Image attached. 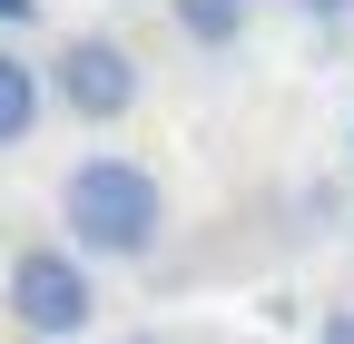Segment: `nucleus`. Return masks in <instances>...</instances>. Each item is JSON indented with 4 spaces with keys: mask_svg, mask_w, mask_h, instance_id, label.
Returning <instances> with one entry per match:
<instances>
[{
    "mask_svg": "<svg viewBox=\"0 0 354 344\" xmlns=\"http://www.w3.org/2000/svg\"><path fill=\"white\" fill-rule=\"evenodd\" d=\"M59 246L69 256H99V266H148L158 236H167V187L158 167L138 157H79L59 178Z\"/></svg>",
    "mask_w": 354,
    "mask_h": 344,
    "instance_id": "obj_1",
    "label": "nucleus"
},
{
    "mask_svg": "<svg viewBox=\"0 0 354 344\" xmlns=\"http://www.w3.org/2000/svg\"><path fill=\"white\" fill-rule=\"evenodd\" d=\"M88 315H99L88 256H69V246H20V256H10V325H20V334L69 344V334H88Z\"/></svg>",
    "mask_w": 354,
    "mask_h": 344,
    "instance_id": "obj_2",
    "label": "nucleus"
},
{
    "mask_svg": "<svg viewBox=\"0 0 354 344\" xmlns=\"http://www.w3.org/2000/svg\"><path fill=\"white\" fill-rule=\"evenodd\" d=\"M50 99H59L69 118H88V128L128 118V108H138V59H128V39H109V30L59 39V59H50Z\"/></svg>",
    "mask_w": 354,
    "mask_h": 344,
    "instance_id": "obj_3",
    "label": "nucleus"
},
{
    "mask_svg": "<svg viewBox=\"0 0 354 344\" xmlns=\"http://www.w3.org/2000/svg\"><path fill=\"white\" fill-rule=\"evenodd\" d=\"M39 108H50V79H39L20 50H0V148H20L39 128Z\"/></svg>",
    "mask_w": 354,
    "mask_h": 344,
    "instance_id": "obj_4",
    "label": "nucleus"
},
{
    "mask_svg": "<svg viewBox=\"0 0 354 344\" xmlns=\"http://www.w3.org/2000/svg\"><path fill=\"white\" fill-rule=\"evenodd\" d=\"M167 20L197 39V50H236L246 20H256V0H167Z\"/></svg>",
    "mask_w": 354,
    "mask_h": 344,
    "instance_id": "obj_5",
    "label": "nucleus"
},
{
    "mask_svg": "<svg viewBox=\"0 0 354 344\" xmlns=\"http://www.w3.org/2000/svg\"><path fill=\"white\" fill-rule=\"evenodd\" d=\"M315 344H354V305H325L315 315Z\"/></svg>",
    "mask_w": 354,
    "mask_h": 344,
    "instance_id": "obj_6",
    "label": "nucleus"
},
{
    "mask_svg": "<svg viewBox=\"0 0 354 344\" xmlns=\"http://www.w3.org/2000/svg\"><path fill=\"white\" fill-rule=\"evenodd\" d=\"M305 20H354V0H295Z\"/></svg>",
    "mask_w": 354,
    "mask_h": 344,
    "instance_id": "obj_7",
    "label": "nucleus"
},
{
    "mask_svg": "<svg viewBox=\"0 0 354 344\" xmlns=\"http://www.w3.org/2000/svg\"><path fill=\"white\" fill-rule=\"evenodd\" d=\"M30 10H39V0H0V20H30Z\"/></svg>",
    "mask_w": 354,
    "mask_h": 344,
    "instance_id": "obj_8",
    "label": "nucleus"
},
{
    "mask_svg": "<svg viewBox=\"0 0 354 344\" xmlns=\"http://www.w3.org/2000/svg\"><path fill=\"white\" fill-rule=\"evenodd\" d=\"M128 344H167V334H128Z\"/></svg>",
    "mask_w": 354,
    "mask_h": 344,
    "instance_id": "obj_9",
    "label": "nucleus"
},
{
    "mask_svg": "<svg viewBox=\"0 0 354 344\" xmlns=\"http://www.w3.org/2000/svg\"><path fill=\"white\" fill-rule=\"evenodd\" d=\"M344 138H354V128H344Z\"/></svg>",
    "mask_w": 354,
    "mask_h": 344,
    "instance_id": "obj_10",
    "label": "nucleus"
}]
</instances>
